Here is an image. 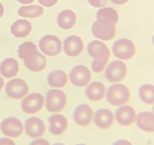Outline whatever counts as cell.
<instances>
[{"mask_svg":"<svg viewBox=\"0 0 154 145\" xmlns=\"http://www.w3.org/2000/svg\"><path fill=\"white\" fill-rule=\"evenodd\" d=\"M18 56L23 59L25 67L32 72H41L47 67V58L38 51L37 45L32 42H26L17 51Z\"/></svg>","mask_w":154,"mask_h":145,"instance_id":"cell-1","label":"cell"},{"mask_svg":"<svg viewBox=\"0 0 154 145\" xmlns=\"http://www.w3.org/2000/svg\"><path fill=\"white\" fill-rule=\"evenodd\" d=\"M87 52L93 58L91 70L95 73L103 72L110 60L111 51L102 41H92L87 45Z\"/></svg>","mask_w":154,"mask_h":145,"instance_id":"cell-2","label":"cell"},{"mask_svg":"<svg viewBox=\"0 0 154 145\" xmlns=\"http://www.w3.org/2000/svg\"><path fill=\"white\" fill-rule=\"evenodd\" d=\"M105 98L111 106L121 107L128 104L131 98V93L125 85L122 83H114L107 88Z\"/></svg>","mask_w":154,"mask_h":145,"instance_id":"cell-3","label":"cell"},{"mask_svg":"<svg viewBox=\"0 0 154 145\" xmlns=\"http://www.w3.org/2000/svg\"><path fill=\"white\" fill-rule=\"evenodd\" d=\"M67 104V97L60 89H51L45 98V107L48 112L57 114L62 112Z\"/></svg>","mask_w":154,"mask_h":145,"instance_id":"cell-4","label":"cell"},{"mask_svg":"<svg viewBox=\"0 0 154 145\" xmlns=\"http://www.w3.org/2000/svg\"><path fill=\"white\" fill-rule=\"evenodd\" d=\"M92 35L100 41H112L117 35V28L114 23L107 20H97L91 27Z\"/></svg>","mask_w":154,"mask_h":145,"instance_id":"cell-5","label":"cell"},{"mask_svg":"<svg viewBox=\"0 0 154 145\" xmlns=\"http://www.w3.org/2000/svg\"><path fill=\"white\" fill-rule=\"evenodd\" d=\"M114 55L120 60H131L136 54V48L134 42L128 39H120L114 42L112 47Z\"/></svg>","mask_w":154,"mask_h":145,"instance_id":"cell-6","label":"cell"},{"mask_svg":"<svg viewBox=\"0 0 154 145\" xmlns=\"http://www.w3.org/2000/svg\"><path fill=\"white\" fill-rule=\"evenodd\" d=\"M128 75V66L122 60H114L107 65L105 77L111 83H120Z\"/></svg>","mask_w":154,"mask_h":145,"instance_id":"cell-7","label":"cell"},{"mask_svg":"<svg viewBox=\"0 0 154 145\" xmlns=\"http://www.w3.org/2000/svg\"><path fill=\"white\" fill-rule=\"evenodd\" d=\"M45 98L40 93H31L23 98L21 103L22 111L28 115H36L44 109Z\"/></svg>","mask_w":154,"mask_h":145,"instance_id":"cell-8","label":"cell"},{"mask_svg":"<svg viewBox=\"0 0 154 145\" xmlns=\"http://www.w3.org/2000/svg\"><path fill=\"white\" fill-rule=\"evenodd\" d=\"M68 80L75 87L83 88L88 85L92 80V74L90 69L85 65H76L69 72Z\"/></svg>","mask_w":154,"mask_h":145,"instance_id":"cell-9","label":"cell"},{"mask_svg":"<svg viewBox=\"0 0 154 145\" xmlns=\"http://www.w3.org/2000/svg\"><path fill=\"white\" fill-rule=\"evenodd\" d=\"M5 93L13 100H20L29 93V85L23 79L12 78L5 85Z\"/></svg>","mask_w":154,"mask_h":145,"instance_id":"cell-10","label":"cell"},{"mask_svg":"<svg viewBox=\"0 0 154 145\" xmlns=\"http://www.w3.org/2000/svg\"><path fill=\"white\" fill-rule=\"evenodd\" d=\"M38 48L45 55L57 56L62 51V42L57 36L48 35L40 40Z\"/></svg>","mask_w":154,"mask_h":145,"instance_id":"cell-11","label":"cell"},{"mask_svg":"<svg viewBox=\"0 0 154 145\" xmlns=\"http://www.w3.org/2000/svg\"><path fill=\"white\" fill-rule=\"evenodd\" d=\"M0 130L6 137L18 138L24 132V125L19 119L9 116L0 122Z\"/></svg>","mask_w":154,"mask_h":145,"instance_id":"cell-12","label":"cell"},{"mask_svg":"<svg viewBox=\"0 0 154 145\" xmlns=\"http://www.w3.org/2000/svg\"><path fill=\"white\" fill-rule=\"evenodd\" d=\"M94 111L89 105L80 104L74 109L72 114L73 121L77 125L87 127L93 122Z\"/></svg>","mask_w":154,"mask_h":145,"instance_id":"cell-13","label":"cell"},{"mask_svg":"<svg viewBox=\"0 0 154 145\" xmlns=\"http://www.w3.org/2000/svg\"><path fill=\"white\" fill-rule=\"evenodd\" d=\"M136 111L129 105L121 106L115 112V119L119 125L125 127L131 126L135 123L136 119Z\"/></svg>","mask_w":154,"mask_h":145,"instance_id":"cell-14","label":"cell"},{"mask_svg":"<svg viewBox=\"0 0 154 145\" xmlns=\"http://www.w3.org/2000/svg\"><path fill=\"white\" fill-rule=\"evenodd\" d=\"M115 114L109 109H99L94 113L93 122L100 129L108 130L115 125Z\"/></svg>","mask_w":154,"mask_h":145,"instance_id":"cell-15","label":"cell"},{"mask_svg":"<svg viewBox=\"0 0 154 145\" xmlns=\"http://www.w3.org/2000/svg\"><path fill=\"white\" fill-rule=\"evenodd\" d=\"M24 130L31 138H40L45 133V125L43 119L38 116H31L24 123Z\"/></svg>","mask_w":154,"mask_h":145,"instance_id":"cell-16","label":"cell"},{"mask_svg":"<svg viewBox=\"0 0 154 145\" xmlns=\"http://www.w3.org/2000/svg\"><path fill=\"white\" fill-rule=\"evenodd\" d=\"M48 131L52 135L59 136L62 135L68 128V121L63 115L54 114L48 119Z\"/></svg>","mask_w":154,"mask_h":145,"instance_id":"cell-17","label":"cell"},{"mask_svg":"<svg viewBox=\"0 0 154 145\" xmlns=\"http://www.w3.org/2000/svg\"><path fill=\"white\" fill-rule=\"evenodd\" d=\"M64 54L69 57H76L81 54L84 49V42L82 39L78 36L67 37L63 42L62 47Z\"/></svg>","mask_w":154,"mask_h":145,"instance_id":"cell-18","label":"cell"},{"mask_svg":"<svg viewBox=\"0 0 154 145\" xmlns=\"http://www.w3.org/2000/svg\"><path fill=\"white\" fill-rule=\"evenodd\" d=\"M106 86L99 81H93L86 86L85 96L91 102H100L106 95Z\"/></svg>","mask_w":154,"mask_h":145,"instance_id":"cell-19","label":"cell"},{"mask_svg":"<svg viewBox=\"0 0 154 145\" xmlns=\"http://www.w3.org/2000/svg\"><path fill=\"white\" fill-rule=\"evenodd\" d=\"M136 126L146 133H154V113L149 111L140 112L136 116Z\"/></svg>","mask_w":154,"mask_h":145,"instance_id":"cell-20","label":"cell"},{"mask_svg":"<svg viewBox=\"0 0 154 145\" xmlns=\"http://www.w3.org/2000/svg\"><path fill=\"white\" fill-rule=\"evenodd\" d=\"M19 63L15 58H6L0 64V74L7 79L14 78L19 73Z\"/></svg>","mask_w":154,"mask_h":145,"instance_id":"cell-21","label":"cell"},{"mask_svg":"<svg viewBox=\"0 0 154 145\" xmlns=\"http://www.w3.org/2000/svg\"><path fill=\"white\" fill-rule=\"evenodd\" d=\"M10 31L15 38H26L32 32V24L26 19H19L11 25Z\"/></svg>","mask_w":154,"mask_h":145,"instance_id":"cell-22","label":"cell"},{"mask_svg":"<svg viewBox=\"0 0 154 145\" xmlns=\"http://www.w3.org/2000/svg\"><path fill=\"white\" fill-rule=\"evenodd\" d=\"M57 25L62 30H70L75 26L77 16L72 10H63L57 16Z\"/></svg>","mask_w":154,"mask_h":145,"instance_id":"cell-23","label":"cell"},{"mask_svg":"<svg viewBox=\"0 0 154 145\" xmlns=\"http://www.w3.org/2000/svg\"><path fill=\"white\" fill-rule=\"evenodd\" d=\"M47 81L51 88H63L68 82V77L63 70H54L48 75Z\"/></svg>","mask_w":154,"mask_h":145,"instance_id":"cell-24","label":"cell"},{"mask_svg":"<svg viewBox=\"0 0 154 145\" xmlns=\"http://www.w3.org/2000/svg\"><path fill=\"white\" fill-rule=\"evenodd\" d=\"M138 97L142 103L146 105H154V85L145 83L138 89Z\"/></svg>","mask_w":154,"mask_h":145,"instance_id":"cell-25","label":"cell"},{"mask_svg":"<svg viewBox=\"0 0 154 145\" xmlns=\"http://www.w3.org/2000/svg\"><path fill=\"white\" fill-rule=\"evenodd\" d=\"M18 14L24 18H38L44 14V8L38 5H27L21 7L18 10Z\"/></svg>","mask_w":154,"mask_h":145,"instance_id":"cell-26","label":"cell"},{"mask_svg":"<svg viewBox=\"0 0 154 145\" xmlns=\"http://www.w3.org/2000/svg\"><path fill=\"white\" fill-rule=\"evenodd\" d=\"M97 20H107L117 25L119 22V13L111 7H103L99 9L96 13Z\"/></svg>","mask_w":154,"mask_h":145,"instance_id":"cell-27","label":"cell"},{"mask_svg":"<svg viewBox=\"0 0 154 145\" xmlns=\"http://www.w3.org/2000/svg\"><path fill=\"white\" fill-rule=\"evenodd\" d=\"M89 4L95 8H103L107 5L108 0H87Z\"/></svg>","mask_w":154,"mask_h":145,"instance_id":"cell-28","label":"cell"},{"mask_svg":"<svg viewBox=\"0 0 154 145\" xmlns=\"http://www.w3.org/2000/svg\"><path fill=\"white\" fill-rule=\"evenodd\" d=\"M38 3L44 7H51L58 2V0H38Z\"/></svg>","mask_w":154,"mask_h":145,"instance_id":"cell-29","label":"cell"},{"mask_svg":"<svg viewBox=\"0 0 154 145\" xmlns=\"http://www.w3.org/2000/svg\"><path fill=\"white\" fill-rule=\"evenodd\" d=\"M29 145H51L50 142L47 140V139H44V138H36L35 140L31 141L29 143Z\"/></svg>","mask_w":154,"mask_h":145,"instance_id":"cell-30","label":"cell"},{"mask_svg":"<svg viewBox=\"0 0 154 145\" xmlns=\"http://www.w3.org/2000/svg\"><path fill=\"white\" fill-rule=\"evenodd\" d=\"M0 145H16V143L10 137H1L0 138Z\"/></svg>","mask_w":154,"mask_h":145,"instance_id":"cell-31","label":"cell"},{"mask_svg":"<svg viewBox=\"0 0 154 145\" xmlns=\"http://www.w3.org/2000/svg\"><path fill=\"white\" fill-rule=\"evenodd\" d=\"M112 145H132V143L127 139H119L116 140Z\"/></svg>","mask_w":154,"mask_h":145,"instance_id":"cell-32","label":"cell"},{"mask_svg":"<svg viewBox=\"0 0 154 145\" xmlns=\"http://www.w3.org/2000/svg\"><path fill=\"white\" fill-rule=\"evenodd\" d=\"M110 1L116 5H124V4H127L129 0H110Z\"/></svg>","mask_w":154,"mask_h":145,"instance_id":"cell-33","label":"cell"},{"mask_svg":"<svg viewBox=\"0 0 154 145\" xmlns=\"http://www.w3.org/2000/svg\"><path fill=\"white\" fill-rule=\"evenodd\" d=\"M18 2L22 3V4H25V5H28V4H31L32 2H34L35 0H17Z\"/></svg>","mask_w":154,"mask_h":145,"instance_id":"cell-34","label":"cell"},{"mask_svg":"<svg viewBox=\"0 0 154 145\" xmlns=\"http://www.w3.org/2000/svg\"><path fill=\"white\" fill-rule=\"evenodd\" d=\"M3 88H4V79L0 76V91H1Z\"/></svg>","mask_w":154,"mask_h":145,"instance_id":"cell-35","label":"cell"},{"mask_svg":"<svg viewBox=\"0 0 154 145\" xmlns=\"http://www.w3.org/2000/svg\"><path fill=\"white\" fill-rule=\"evenodd\" d=\"M3 14H4V7H3V5L0 3V18L3 16Z\"/></svg>","mask_w":154,"mask_h":145,"instance_id":"cell-36","label":"cell"},{"mask_svg":"<svg viewBox=\"0 0 154 145\" xmlns=\"http://www.w3.org/2000/svg\"><path fill=\"white\" fill-rule=\"evenodd\" d=\"M52 145H65V144H63V143H54V144H52Z\"/></svg>","mask_w":154,"mask_h":145,"instance_id":"cell-37","label":"cell"},{"mask_svg":"<svg viewBox=\"0 0 154 145\" xmlns=\"http://www.w3.org/2000/svg\"><path fill=\"white\" fill-rule=\"evenodd\" d=\"M151 42H152V45H154V35L152 36V39H151Z\"/></svg>","mask_w":154,"mask_h":145,"instance_id":"cell-38","label":"cell"},{"mask_svg":"<svg viewBox=\"0 0 154 145\" xmlns=\"http://www.w3.org/2000/svg\"><path fill=\"white\" fill-rule=\"evenodd\" d=\"M76 145H86V144H84V143H78V144H76Z\"/></svg>","mask_w":154,"mask_h":145,"instance_id":"cell-39","label":"cell"},{"mask_svg":"<svg viewBox=\"0 0 154 145\" xmlns=\"http://www.w3.org/2000/svg\"><path fill=\"white\" fill-rule=\"evenodd\" d=\"M152 112L154 113V105H153V110H152Z\"/></svg>","mask_w":154,"mask_h":145,"instance_id":"cell-40","label":"cell"}]
</instances>
